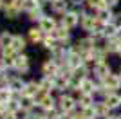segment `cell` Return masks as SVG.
<instances>
[{"instance_id": "obj_1", "label": "cell", "mask_w": 121, "mask_h": 119, "mask_svg": "<svg viewBox=\"0 0 121 119\" xmlns=\"http://www.w3.org/2000/svg\"><path fill=\"white\" fill-rule=\"evenodd\" d=\"M81 27H83V31H87V33H92V31L98 29V25H99V20H98L96 15H89V13H83L81 15V20H80Z\"/></svg>"}, {"instance_id": "obj_2", "label": "cell", "mask_w": 121, "mask_h": 119, "mask_svg": "<svg viewBox=\"0 0 121 119\" xmlns=\"http://www.w3.org/2000/svg\"><path fill=\"white\" fill-rule=\"evenodd\" d=\"M103 83H105L107 94H108V92H117V90L121 89V76H119V74H114V72H110V74H108L105 79H103Z\"/></svg>"}, {"instance_id": "obj_3", "label": "cell", "mask_w": 121, "mask_h": 119, "mask_svg": "<svg viewBox=\"0 0 121 119\" xmlns=\"http://www.w3.org/2000/svg\"><path fill=\"white\" fill-rule=\"evenodd\" d=\"M78 22H80V15H78L76 11H67V13H63L61 25H65L67 29H72V27H76V25H78Z\"/></svg>"}, {"instance_id": "obj_4", "label": "cell", "mask_w": 121, "mask_h": 119, "mask_svg": "<svg viewBox=\"0 0 121 119\" xmlns=\"http://www.w3.org/2000/svg\"><path fill=\"white\" fill-rule=\"evenodd\" d=\"M103 101L107 103V106L110 110H116L121 106V94L119 92H108V94H105Z\"/></svg>"}, {"instance_id": "obj_5", "label": "cell", "mask_w": 121, "mask_h": 119, "mask_svg": "<svg viewBox=\"0 0 121 119\" xmlns=\"http://www.w3.org/2000/svg\"><path fill=\"white\" fill-rule=\"evenodd\" d=\"M110 65L107 63V61H101V63H94V76H96L99 81H103V79L107 78V76L110 74Z\"/></svg>"}, {"instance_id": "obj_6", "label": "cell", "mask_w": 121, "mask_h": 119, "mask_svg": "<svg viewBox=\"0 0 121 119\" xmlns=\"http://www.w3.org/2000/svg\"><path fill=\"white\" fill-rule=\"evenodd\" d=\"M58 103H60V108H61V112H65V114H71L72 110H74V106H76V101H74V98H71V96H61L60 99H58Z\"/></svg>"}, {"instance_id": "obj_7", "label": "cell", "mask_w": 121, "mask_h": 119, "mask_svg": "<svg viewBox=\"0 0 121 119\" xmlns=\"http://www.w3.org/2000/svg\"><path fill=\"white\" fill-rule=\"evenodd\" d=\"M78 90H80V94H94V92L98 90V85L94 83L91 78H85V79L80 83Z\"/></svg>"}, {"instance_id": "obj_8", "label": "cell", "mask_w": 121, "mask_h": 119, "mask_svg": "<svg viewBox=\"0 0 121 119\" xmlns=\"http://www.w3.org/2000/svg\"><path fill=\"white\" fill-rule=\"evenodd\" d=\"M58 25H56V20L52 18V16H43V18L40 20V29L43 31V33H52V31L56 29Z\"/></svg>"}, {"instance_id": "obj_9", "label": "cell", "mask_w": 121, "mask_h": 119, "mask_svg": "<svg viewBox=\"0 0 121 119\" xmlns=\"http://www.w3.org/2000/svg\"><path fill=\"white\" fill-rule=\"evenodd\" d=\"M18 72H25V70L29 69V58L25 54H16L15 58V65H13Z\"/></svg>"}, {"instance_id": "obj_10", "label": "cell", "mask_w": 121, "mask_h": 119, "mask_svg": "<svg viewBox=\"0 0 121 119\" xmlns=\"http://www.w3.org/2000/svg\"><path fill=\"white\" fill-rule=\"evenodd\" d=\"M40 90H42L40 83H36V81H29V83H25L24 92H22V94H24V96H27V98H35V96L38 94Z\"/></svg>"}, {"instance_id": "obj_11", "label": "cell", "mask_w": 121, "mask_h": 119, "mask_svg": "<svg viewBox=\"0 0 121 119\" xmlns=\"http://www.w3.org/2000/svg\"><path fill=\"white\" fill-rule=\"evenodd\" d=\"M54 103H56L54 98H52L49 92H45V94L42 96V99H40V101H38L36 105H38V106H42V108L47 112V110H52V108H54Z\"/></svg>"}, {"instance_id": "obj_12", "label": "cell", "mask_w": 121, "mask_h": 119, "mask_svg": "<svg viewBox=\"0 0 121 119\" xmlns=\"http://www.w3.org/2000/svg\"><path fill=\"white\" fill-rule=\"evenodd\" d=\"M96 16H98V20H99L101 24H110L112 20H114V13H112L110 7H105V9L98 11Z\"/></svg>"}, {"instance_id": "obj_13", "label": "cell", "mask_w": 121, "mask_h": 119, "mask_svg": "<svg viewBox=\"0 0 121 119\" xmlns=\"http://www.w3.org/2000/svg\"><path fill=\"white\" fill-rule=\"evenodd\" d=\"M119 43H121V40L117 38V36L108 38V40H107V43H105L107 52H108V54H117V51H119Z\"/></svg>"}, {"instance_id": "obj_14", "label": "cell", "mask_w": 121, "mask_h": 119, "mask_svg": "<svg viewBox=\"0 0 121 119\" xmlns=\"http://www.w3.org/2000/svg\"><path fill=\"white\" fill-rule=\"evenodd\" d=\"M94 110H96L98 117H108V115H110V108L107 106L105 101H98V103H94Z\"/></svg>"}, {"instance_id": "obj_15", "label": "cell", "mask_w": 121, "mask_h": 119, "mask_svg": "<svg viewBox=\"0 0 121 119\" xmlns=\"http://www.w3.org/2000/svg\"><path fill=\"white\" fill-rule=\"evenodd\" d=\"M58 70H60V67L56 65L54 60H49V61L43 63V74H45V76H56V74H58Z\"/></svg>"}, {"instance_id": "obj_16", "label": "cell", "mask_w": 121, "mask_h": 119, "mask_svg": "<svg viewBox=\"0 0 121 119\" xmlns=\"http://www.w3.org/2000/svg\"><path fill=\"white\" fill-rule=\"evenodd\" d=\"M11 49L15 51L16 54H20L22 51L25 49V38H22L20 34H15V38H13V43H11Z\"/></svg>"}, {"instance_id": "obj_17", "label": "cell", "mask_w": 121, "mask_h": 119, "mask_svg": "<svg viewBox=\"0 0 121 119\" xmlns=\"http://www.w3.org/2000/svg\"><path fill=\"white\" fill-rule=\"evenodd\" d=\"M51 34L54 36L58 42H63V40H69V29H67L65 25H60V27H56Z\"/></svg>"}, {"instance_id": "obj_18", "label": "cell", "mask_w": 121, "mask_h": 119, "mask_svg": "<svg viewBox=\"0 0 121 119\" xmlns=\"http://www.w3.org/2000/svg\"><path fill=\"white\" fill-rule=\"evenodd\" d=\"M13 38H15V34H11V33H2L0 34V49L5 51V49H9L11 43H13Z\"/></svg>"}, {"instance_id": "obj_19", "label": "cell", "mask_w": 121, "mask_h": 119, "mask_svg": "<svg viewBox=\"0 0 121 119\" xmlns=\"http://www.w3.org/2000/svg\"><path fill=\"white\" fill-rule=\"evenodd\" d=\"M51 5H52V11H54V13H67L69 2H67V0H51Z\"/></svg>"}, {"instance_id": "obj_20", "label": "cell", "mask_w": 121, "mask_h": 119, "mask_svg": "<svg viewBox=\"0 0 121 119\" xmlns=\"http://www.w3.org/2000/svg\"><path fill=\"white\" fill-rule=\"evenodd\" d=\"M94 103H96V101H94V94H80V106L81 108L92 106Z\"/></svg>"}, {"instance_id": "obj_21", "label": "cell", "mask_w": 121, "mask_h": 119, "mask_svg": "<svg viewBox=\"0 0 121 119\" xmlns=\"http://www.w3.org/2000/svg\"><path fill=\"white\" fill-rule=\"evenodd\" d=\"M87 5H89L91 9H94L96 13L101 11V9H105V7H108L107 0H87Z\"/></svg>"}, {"instance_id": "obj_22", "label": "cell", "mask_w": 121, "mask_h": 119, "mask_svg": "<svg viewBox=\"0 0 121 119\" xmlns=\"http://www.w3.org/2000/svg\"><path fill=\"white\" fill-rule=\"evenodd\" d=\"M24 87H25V83L20 78H15V79L9 81V89L13 90V92H24Z\"/></svg>"}, {"instance_id": "obj_23", "label": "cell", "mask_w": 121, "mask_h": 119, "mask_svg": "<svg viewBox=\"0 0 121 119\" xmlns=\"http://www.w3.org/2000/svg\"><path fill=\"white\" fill-rule=\"evenodd\" d=\"M43 31L38 27V29H29V40L33 42V43H36V42H42L43 40V34H42Z\"/></svg>"}, {"instance_id": "obj_24", "label": "cell", "mask_w": 121, "mask_h": 119, "mask_svg": "<svg viewBox=\"0 0 121 119\" xmlns=\"http://www.w3.org/2000/svg\"><path fill=\"white\" fill-rule=\"evenodd\" d=\"M43 16L45 15H43V11H42V5H36L33 11H29V18L31 20H38V22H40Z\"/></svg>"}, {"instance_id": "obj_25", "label": "cell", "mask_w": 121, "mask_h": 119, "mask_svg": "<svg viewBox=\"0 0 121 119\" xmlns=\"http://www.w3.org/2000/svg\"><path fill=\"white\" fill-rule=\"evenodd\" d=\"M33 101H35L33 98H27V96H24V98L20 99V108L25 110V112H29V110L33 108V105H35Z\"/></svg>"}, {"instance_id": "obj_26", "label": "cell", "mask_w": 121, "mask_h": 119, "mask_svg": "<svg viewBox=\"0 0 121 119\" xmlns=\"http://www.w3.org/2000/svg\"><path fill=\"white\" fill-rule=\"evenodd\" d=\"M42 42H43V45H45L47 49H51V51H54L56 47H58V45H56V42H58V40H56L52 34H51V36H43V40H42Z\"/></svg>"}, {"instance_id": "obj_27", "label": "cell", "mask_w": 121, "mask_h": 119, "mask_svg": "<svg viewBox=\"0 0 121 119\" xmlns=\"http://www.w3.org/2000/svg\"><path fill=\"white\" fill-rule=\"evenodd\" d=\"M112 24L116 25L117 29H121V13H117V15H114V20H112Z\"/></svg>"}, {"instance_id": "obj_28", "label": "cell", "mask_w": 121, "mask_h": 119, "mask_svg": "<svg viewBox=\"0 0 121 119\" xmlns=\"http://www.w3.org/2000/svg\"><path fill=\"white\" fill-rule=\"evenodd\" d=\"M107 4H108V7L112 9V7H116V5L119 4V0H107Z\"/></svg>"}, {"instance_id": "obj_29", "label": "cell", "mask_w": 121, "mask_h": 119, "mask_svg": "<svg viewBox=\"0 0 121 119\" xmlns=\"http://www.w3.org/2000/svg\"><path fill=\"white\" fill-rule=\"evenodd\" d=\"M2 119H16V117H15V114H11V112H5Z\"/></svg>"}, {"instance_id": "obj_30", "label": "cell", "mask_w": 121, "mask_h": 119, "mask_svg": "<svg viewBox=\"0 0 121 119\" xmlns=\"http://www.w3.org/2000/svg\"><path fill=\"white\" fill-rule=\"evenodd\" d=\"M72 119H85V115L81 114V112L80 114H72Z\"/></svg>"}, {"instance_id": "obj_31", "label": "cell", "mask_w": 121, "mask_h": 119, "mask_svg": "<svg viewBox=\"0 0 121 119\" xmlns=\"http://www.w3.org/2000/svg\"><path fill=\"white\" fill-rule=\"evenodd\" d=\"M107 119H119V115H108Z\"/></svg>"}, {"instance_id": "obj_32", "label": "cell", "mask_w": 121, "mask_h": 119, "mask_svg": "<svg viewBox=\"0 0 121 119\" xmlns=\"http://www.w3.org/2000/svg\"><path fill=\"white\" fill-rule=\"evenodd\" d=\"M4 5H5V2H4V0H0V9H2Z\"/></svg>"}, {"instance_id": "obj_33", "label": "cell", "mask_w": 121, "mask_h": 119, "mask_svg": "<svg viewBox=\"0 0 121 119\" xmlns=\"http://www.w3.org/2000/svg\"><path fill=\"white\" fill-rule=\"evenodd\" d=\"M117 56L121 58V43H119V51H117Z\"/></svg>"}, {"instance_id": "obj_34", "label": "cell", "mask_w": 121, "mask_h": 119, "mask_svg": "<svg viewBox=\"0 0 121 119\" xmlns=\"http://www.w3.org/2000/svg\"><path fill=\"white\" fill-rule=\"evenodd\" d=\"M119 76H121V69H119Z\"/></svg>"}, {"instance_id": "obj_35", "label": "cell", "mask_w": 121, "mask_h": 119, "mask_svg": "<svg viewBox=\"0 0 121 119\" xmlns=\"http://www.w3.org/2000/svg\"><path fill=\"white\" fill-rule=\"evenodd\" d=\"M119 119H121V114H119Z\"/></svg>"}]
</instances>
